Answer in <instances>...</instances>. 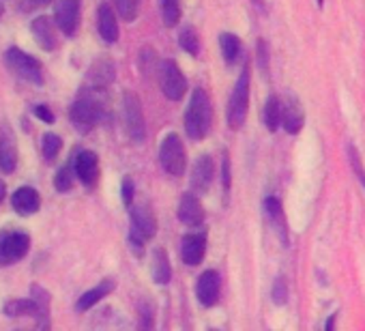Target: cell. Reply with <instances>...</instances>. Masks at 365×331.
Here are the masks:
<instances>
[{
    "label": "cell",
    "mask_w": 365,
    "mask_h": 331,
    "mask_svg": "<svg viewBox=\"0 0 365 331\" xmlns=\"http://www.w3.org/2000/svg\"><path fill=\"white\" fill-rule=\"evenodd\" d=\"M211 121H213L211 99L205 93V88H196L192 93V101H190L187 112H185V131H187V136L192 140H202L211 129Z\"/></svg>",
    "instance_id": "6da1fadb"
},
{
    "label": "cell",
    "mask_w": 365,
    "mask_h": 331,
    "mask_svg": "<svg viewBox=\"0 0 365 331\" xmlns=\"http://www.w3.org/2000/svg\"><path fill=\"white\" fill-rule=\"evenodd\" d=\"M159 163L161 168L172 175V177H180L187 168V155H185V146H182L180 138L176 133H168L159 146Z\"/></svg>",
    "instance_id": "7a4b0ae2"
},
{
    "label": "cell",
    "mask_w": 365,
    "mask_h": 331,
    "mask_svg": "<svg viewBox=\"0 0 365 331\" xmlns=\"http://www.w3.org/2000/svg\"><path fill=\"white\" fill-rule=\"evenodd\" d=\"M247 108H250V69L245 67L243 73L239 76L235 91L230 95L228 103V125L230 129H241L245 118H247Z\"/></svg>",
    "instance_id": "3957f363"
},
{
    "label": "cell",
    "mask_w": 365,
    "mask_h": 331,
    "mask_svg": "<svg viewBox=\"0 0 365 331\" xmlns=\"http://www.w3.org/2000/svg\"><path fill=\"white\" fill-rule=\"evenodd\" d=\"M123 118H125V129H127L129 140L133 144H142L146 138V127H144L142 103L133 91L123 93Z\"/></svg>",
    "instance_id": "277c9868"
},
{
    "label": "cell",
    "mask_w": 365,
    "mask_h": 331,
    "mask_svg": "<svg viewBox=\"0 0 365 331\" xmlns=\"http://www.w3.org/2000/svg\"><path fill=\"white\" fill-rule=\"evenodd\" d=\"M7 67L22 80L31 84H43V67L39 61H35L31 54L22 52L20 48H9L5 54Z\"/></svg>",
    "instance_id": "5b68a950"
},
{
    "label": "cell",
    "mask_w": 365,
    "mask_h": 331,
    "mask_svg": "<svg viewBox=\"0 0 365 331\" xmlns=\"http://www.w3.org/2000/svg\"><path fill=\"white\" fill-rule=\"evenodd\" d=\"M101 116H103L101 103L91 97H80L78 101H73L69 110V118L80 133H88L101 121Z\"/></svg>",
    "instance_id": "8992f818"
},
{
    "label": "cell",
    "mask_w": 365,
    "mask_h": 331,
    "mask_svg": "<svg viewBox=\"0 0 365 331\" xmlns=\"http://www.w3.org/2000/svg\"><path fill=\"white\" fill-rule=\"evenodd\" d=\"M129 215H131V235L129 239H135V241H148L155 237L157 233V220H155V213L150 209L148 203H140V205H129Z\"/></svg>",
    "instance_id": "52a82bcc"
},
{
    "label": "cell",
    "mask_w": 365,
    "mask_h": 331,
    "mask_svg": "<svg viewBox=\"0 0 365 331\" xmlns=\"http://www.w3.org/2000/svg\"><path fill=\"white\" fill-rule=\"evenodd\" d=\"M159 84L168 99L178 101L187 93V80L174 61H163L159 67Z\"/></svg>",
    "instance_id": "ba28073f"
},
{
    "label": "cell",
    "mask_w": 365,
    "mask_h": 331,
    "mask_svg": "<svg viewBox=\"0 0 365 331\" xmlns=\"http://www.w3.org/2000/svg\"><path fill=\"white\" fill-rule=\"evenodd\" d=\"M31 248V237L26 233H5L0 235V267L14 265L24 258Z\"/></svg>",
    "instance_id": "9c48e42d"
},
{
    "label": "cell",
    "mask_w": 365,
    "mask_h": 331,
    "mask_svg": "<svg viewBox=\"0 0 365 331\" xmlns=\"http://www.w3.org/2000/svg\"><path fill=\"white\" fill-rule=\"evenodd\" d=\"M80 5H82V0H56V3H54V24L67 37H73L78 33Z\"/></svg>",
    "instance_id": "30bf717a"
},
{
    "label": "cell",
    "mask_w": 365,
    "mask_h": 331,
    "mask_svg": "<svg viewBox=\"0 0 365 331\" xmlns=\"http://www.w3.org/2000/svg\"><path fill=\"white\" fill-rule=\"evenodd\" d=\"M220 290H222V277L215 269H209L205 271L200 277H198V284H196V297L198 301L205 305V307H211L217 303L220 299Z\"/></svg>",
    "instance_id": "8fae6325"
},
{
    "label": "cell",
    "mask_w": 365,
    "mask_h": 331,
    "mask_svg": "<svg viewBox=\"0 0 365 331\" xmlns=\"http://www.w3.org/2000/svg\"><path fill=\"white\" fill-rule=\"evenodd\" d=\"M73 173L84 185L93 188L99 179V157H97V153H93V151L78 153V157L73 161Z\"/></svg>",
    "instance_id": "7c38bea8"
},
{
    "label": "cell",
    "mask_w": 365,
    "mask_h": 331,
    "mask_svg": "<svg viewBox=\"0 0 365 331\" xmlns=\"http://www.w3.org/2000/svg\"><path fill=\"white\" fill-rule=\"evenodd\" d=\"M207 254V235L205 233H192L182 237L180 245V256L190 267H198L205 260Z\"/></svg>",
    "instance_id": "4fadbf2b"
},
{
    "label": "cell",
    "mask_w": 365,
    "mask_h": 331,
    "mask_svg": "<svg viewBox=\"0 0 365 331\" xmlns=\"http://www.w3.org/2000/svg\"><path fill=\"white\" fill-rule=\"evenodd\" d=\"M178 220L185 224V226H200L205 222V207L200 203V198L196 194H185L180 198V205H178Z\"/></svg>",
    "instance_id": "5bb4252c"
},
{
    "label": "cell",
    "mask_w": 365,
    "mask_h": 331,
    "mask_svg": "<svg viewBox=\"0 0 365 331\" xmlns=\"http://www.w3.org/2000/svg\"><path fill=\"white\" fill-rule=\"evenodd\" d=\"M211 181H213V159L209 155H200L192 170V181H190L192 192L205 194L211 188Z\"/></svg>",
    "instance_id": "9a60e30c"
},
{
    "label": "cell",
    "mask_w": 365,
    "mask_h": 331,
    "mask_svg": "<svg viewBox=\"0 0 365 331\" xmlns=\"http://www.w3.org/2000/svg\"><path fill=\"white\" fill-rule=\"evenodd\" d=\"M54 26H56V24H54L50 18H46V16L35 18V20H33V24H31V31H33V35H35L37 44H39L43 50H48V52H52V50L58 46Z\"/></svg>",
    "instance_id": "2e32d148"
},
{
    "label": "cell",
    "mask_w": 365,
    "mask_h": 331,
    "mask_svg": "<svg viewBox=\"0 0 365 331\" xmlns=\"http://www.w3.org/2000/svg\"><path fill=\"white\" fill-rule=\"evenodd\" d=\"M18 166V148H16V140L14 133L9 129H5L0 133V170L11 175Z\"/></svg>",
    "instance_id": "e0dca14e"
},
{
    "label": "cell",
    "mask_w": 365,
    "mask_h": 331,
    "mask_svg": "<svg viewBox=\"0 0 365 331\" xmlns=\"http://www.w3.org/2000/svg\"><path fill=\"white\" fill-rule=\"evenodd\" d=\"M97 26H99V35L106 44H116L118 39V22H116V16L112 11L110 5H99V11H97Z\"/></svg>",
    "instance_id": "ac0fdd59"
},
{
    "label": "cell",
    "mask_w": 365,
    "mask_h": 331,
    "mask_svg": "<svg viewBox=\"0 0 365 331\" xmlns=\"http://www.w3.org/2000/svg\"><path fill=\"white\" fill-rule=\"evenodd\" d=\"M41 205L39 192L33 188H20L14 192L11 196V207L20 213V215H33Z\"/></svg>",
    "instance_id": "d6986e66"
},
{
    "label": "cell",
    "mask_w": 365,
    "mask_h": 331,
    "mask_svg": "<svg viewBox=\"0 0 365 331\" xmlns=\"http://www.w3.org/2000/svg\"><path fill=\"white\" fill-rule=\"evenodd\" d=\"M279 125H284V129L288 133H299L303 127V112L299 108V103L290 97L286 99V103H282V121Z\"/></svg>",
    "instance_id": "ffe728a7"
},
{
    "label": "cell",
    "mask_w": 365,
    "mask_h": 331,
    "mask_svg": "<svg viewBox=\"0 0 365 331\" xmlns=\"http://www.w3.org/2000/svg\"><path fill=\"white\" fill-rule=\"evenodd\" d=\"M153 280H155V284H168L172 280L170 258L163 248L153 250Z\"/></svg>",
    "instance_id": "44dd1931"
},
{
    "label": "cell",
    "mask_w": 365,
    "mask_h": 331,
    "mask_svg": "<svg viewBox=\"0 0 365 331\" xmlns=\"http://www.w3.org/2000/svg\"><path fill=\"white\" fill-rule=\"evenodd\" d=\"M114 290V280H103L99 286H95V288H91V290H86L80 299H78V303H76V310L78 312H84V310H88V307H93L95 303H99L108 292H112Z\"/></svg>",
    "instance_id": "7402d4cb"
},
{
    "label": "cell",
    "mask_w": 365,
    "mask_h": 331,
    "mask_svg": "<svg viewBox=\"0 0 365 331\" xmlns=\"http://www.w3.org/2000/svg\"><path fill=\"white\" fill-rule=\"evenodd\" d=\"M88 80H91V84H95V86H106V84H110V82L114 80V67H112V63H110V61H99V63H95V65L91 67V71H88Z\"/></svg>",
    "instance_id": "603a6c76"
},
{
    "label": "cell",
    "mask_w": 365,
    "mask_h": 331,
    "mask_svg": "<svg viewBox=\"0 0 365 331\" xmlns=\"http://www.w3.org/2000/svg\"><path fill=\"white\" fill-rule=\"evenodd\" d=\"M262 118H264V125L269 131H277L279 127V121H282V101L271 95L264 103V110H262Z\"/></svg>",
    "instance_id": "cb8c5ba5"
},
{
    "label": "cell",
    "mask_w": 365,
    "mask_h": 331,
    "mask_svg": "<svg viewBox=\"0 0 365 331\" xmlns=\"http://www.w3.org/2000/svg\"><path fill=\"white\" fill-rule=\"evenodd\" d=\"M220 46H222L224 61L228 65H235L239 61V56H241V41H239V37L232 35V33H224L220 37Z\"/></svg>",
    "instance_id": "d4e9b609"
},
{
    "label": "cell",
    "mask_w": 365,
    "mask_h": 331,
    "mask_svg": "<svg viewBox=\"0 0 365 331\" xmlns=\"http://www.w3.org/2000/svg\"><path fill=\"white\" fill-rule=\"evenodd\" d=\"M264 211H267V215H269V220L275 224V226H279V230H282V239H284V243L288 241L286 239V224H284V213H282V203L277 200V198H273V196H269L267 200H264Z\"/></svg>",
    "instance_id": "484cf974"
},
{
    "label": "cell",
    "mask_w": 365,
    "mask_h": 331,
    "mask_svg": "<svg viewBox=\"0 0 365 331\" xmlns=\"http://www.w3.org/2000/svg\"><path fill=\"white\" fill-rule=\"evenodd\" d=\"M178 44H180L182 50H185L187 54H192V56H198V54H200V39H198L196 29H192V26H187V29H182V31H180Z\"/></svg>",
    "instance_id": "4316f807"
},
{
    "label": "cell",
    "mask_w": 365,
    "mask_h": 331,
    "mask_svg": "<svg viewBox=\"0 0 365 331\" xmlns=\"http://www.w3.org/2000/svg\"><path fill=\"white\" fill-rule=\"evenodd\" d=\"M161 16L165 26H176L180 20V0H161Z\"/></svg>",
    "instance_id": "83f0119b"
},
{
    "label": "cell",
    "mask_w": 365,
    "mask_h": 331,
    "mask_svg": "<svg viewBox=\"0 0 365 331\" xmlns=\"http://www.w3.org/2000/svg\"><path fill=\"white\" fill-rule=\"evenodd\" d=\"M41 146H43V157H46L48 161H54V159L58 157L61 148H63V140H61V136H56V133L48 131V133L43 136Z\"/></svg>",
    "instance_id": "f1b7e54d"
},
{
    "label": "cell",
    "mask_w": 365,
    "mask_h": 331,
    "mask_svg": "<svg viewBox=\"0 0 365 331\" xmlns=\"http://www.w3.org/2000/svg\"><path fill=\"white\" fill-rule=\"evenodd\" d=\"M114 5L125 22H133L140 14V0H114Z\"/></svg>",
    "instance_id": "f546056e"
},
{
    "label": "cell",
    "mask_w": 365,
    "mask_h": 331,
    "mask_svg": "<svg viewBox=\"0 0 365 331\" xmlns=\"http://www.w3.org/2000/svg\"><path fill=\"white\" fill-rule=\"evenodd\" d=\"M73 166L71 163H65L63 168H58L56 177H54V188L58 192H69L73 188Z\"/></svg>",
    "instance_id": "4dcf8cb0"
},
{
    "label": "cell",
    "mask_w": 365,
    "mask_h": 331,
    "mask_svg": "<svg viewBox=\"0 0 365 331\" xmlns=\"http://www.w3.org/2000/svg\"><path fill=\"white\" fill-rule=\"evenodd\" d=\"M348 157H350V166H352V170L356 175V179L361 181V185L365 188V170H363V163H361V157H359V151L350 144L348 146Z\"/></svg>",
    "instance_id": "1f68e13d"
},
{
    "label": "cell",
    "mask_w": 365,
    "mask_h": 331,
    "mask_svg": "<svg viewBox=\"0 0 365 331\" xmlns=\"http://www.w3.org/2000/svg\"><path fill=\"white\" fill-rule=\"evenodd\" d=\"M133 194H135L133 179H131V177H125V179H123V188H120V198H123V203H125L127 207L133 203Z\"/></svg>",
    "instance_id": "d6a6232c"
},
{
    "label": "cell",
    "mask_w": 365,
    "mask_h": 331,
    "mask_svg": "<svg viewBox=\"0 0 365 331\" xmlns=\"http://www.w3.org/2000/svg\"><path fill=\"white\" fill-rule=\"evenodd\" d=\"M286 299H288L286 282H284V277H277V280H275V284H273V301L282 305V303H286Z\"/></svg>",
    "instance_id": "836d02e7"
},
{
    "label": "cell",
    "mask_w": 365,
    "mask_h": 331,
    "mask_svg": "<svg viewBox=\"0 0 365 331\" xmlns=\"http://www.w3.org/2000/svg\"><path fill=\"white\" fill-rule=\"evenodd\" d=\"M33 114H35L37 118H41L43 123H54V114H52V110H50L48 106H43V103L35 106V108H33Z\"/></svg>",
    "instance_id": "e575fe53"
},
{
    "label": "cell",
    "mask_w": 365,
    "mask_h": 331,
    "mask_svg": "<svg viewBox=\"0 0 365 331\" xmlns=\"http://www.w3.org/2000/svg\"><path fill=\"white\" fill-rule=\"evenodd\" d=\"M258 63H260L262 71L269 69V52H267V44L264 41H258Z\"/></svg>",
    "instance_id": "d590c367"
},
{
    "label": "cell",
    "mask_w": 365,
    "mask_h": 331,
    "mask_svg": "<svg viewBox=\"0 0 365 331\" xmlns=\"http://www.w3.org/2000/svg\"><path fill=\"white\" fill-rule=\"evenodd\" d=\"M222 173H224V190L228 192L230 190V159L228 157H224V168H222Z\"/></svg>",
    "instance_id": "8d00e7d4"
},
{
    "label": "cell",
    "mask_w": 365,
    "mask_h": 331,
    "mask_svg": "<svg viewBox=\"0 0 365 331\" xmlns=\"http://www.w3.org/2000/svg\"><path fill=\"white\" fill-rule=\"evenodd\" d=\"M52 0H24V9H33V7H46Z\"/></svg>",
    "instance_id": "74e56055"
},
{
    "label": "cell",
    "mask_w": 365,
    "mask_h": 331,
    "mask_svg": "<svg viewBox=\"0 0 365 331\" xmlns=\"http://www.w3.org/2000/svg\"><path fill=\"white\" fill-rule=\"evenodd\" d=\"M3 198H5V183L0 181V203H3Z\"/></svg>",
    "instance_id": "f35d334b"
},
{
    "label": "cell",
    "mask_w": 365,
    "mask_h": 331,
    "mask_svg": "<svg viewBox=\"0 0 365 331\" xmlns=\"http://www.w3.org/2000/svg\"><path fill=\"white\" fill-rule=\"evenodd\" d=\"M3 11H5V9H3V5H0V18H3Z\"/></svg>",
    "instance_id": "ab89813d"
}]
</instances>
